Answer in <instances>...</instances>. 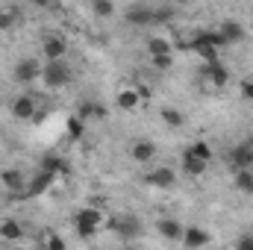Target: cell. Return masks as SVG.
Returning <instances> with one entry per match:
<instances>
[{
    "mask_svg": "<svg viewBox=\"0 0 253 250\" xmlns=\"http://www.w3.org/2000/svg\"><path fill=\"white\" fill-rule=\"evenodd\" d=\"M147 59H150V68L159 71V74L174 68V53H156V56H147Z\"/></svg>",
    "mask_w": 253,
    "mask_h": 250,
    "instance_id": "25",
    "label": "cell"
},
{
    "mask_svg": "<svg viewBox=\"0 0 253 250\" xmlns=\"http://www.w3.org/2000/svg\"><path fill=\"white\" fill-rule=\"evenodd\" d=\"M36 245H39V248H47V250H62L65 239L62 236H56V233H42V236L36 239Z\"/></svg>",
    "mask_w": 253,
    "mask_h": 250,
    "instance_id": "26",
    "label": "cell"
},
{
    "mask_svg": "<svg viewBox=\"0 0 253 250\" xmlns=\"http://www.w3.org/2000/svg\"><path fill=\"white\" fill-rule=\"evenodd\" d=\"M68 56V39L62 33H47L42 39V59L50 62V59H65Z\"/></svg>",
    "mask_w": 253,
    "mask_h": 250,
    "instance_id": "10",
    "label": "cell"
},
{
    "mask_svg": "<svg viewBox=\"0 0 253 250\" xmlns=\"http://www.w3.org/2000/svg\"><path fill=\"white\" fill-rule=\"evenodd\" d=\"M91 12L97 18H112L115 15V3L112 0H91Z\"/></svg>",
    "mask_w": 253,
    "mask_h": 250,
    "instance_id": "27",
    "label": "cell"
},
{
    "mask_svg": "<svg viewBox=\"0 0 253 250\" xmlns=\"http://www.w3.org/2000/svg\"><path fill=\"white\" fill-rule=\"evenodd\" d=\"M147 97H150V94H147L141 85H135V83H121V85L115 88V109H121V112H138Z\"/></svg>",
    "mask_w": 253,
    "mask_h": 250,
    "instance_id": "3",
    "label": "cell"
},
{
    "mask_svg": "<svg viewBox=\"0 0 253 250\" xmlns=\"http://www.w3.org/2000/svg\"><path fill=\"white\" fill-rule=\"evenodd\" d=\"M144 47H147V56H156V53H174V50H177L174 39H168V36H150V39L144 42Z\"/></svg>",
    "mask_w": 253,
    "mask_h": 250,
    "instance_id": "19",
    "label": "cell"
},
{
    "mask_svg": "<svg viewBox=\"0 0 253 250\" xmlns=\"http://www.w3.org/2000/svg\"><path fill=\"white\" fill-rule=\"evenodd\" d=\"M236 248H253V233L242 236V239H236Z\"/></svg>",
    "mask_w": 253,
    "mask_h": 250,
    "instance_id": "32",
    "label": "cell"
},
{
    "mask_svg": "<svg viewBox=\"0 0 253 250\" xmlns=\"http://www.w3.org/2000/svg\"><path fill=\"white\" fill-rule=\"evenodd\" d=\"M183 150H186V153H191V156H197V159H203V162H209V165H212V159H215L212 144H209V141H203V138L191 141L189 147H183Z\"/></svg>",
    "mask_w": 253,
    "mask_h": 250,
    "instance_id": "23",
    "label": "cell"
},
{
    "mask_svg": "<svg viewBox=\"0 0 253 250\" xmlns=\"http://www.w3.org/2000/svg\"><path fill=\"white\" fill-rule=\"evenodd\" d=\"M124 21L129 27H150L153 24V6L144 0H135L124 9Z\"/></svg>",
    "mask_w": 253,
    "mask_h": 250,
    "instance_id": "11",
    "label": "cell"
},
{
    "mask_svg": "<svg viewBox=\"0 0 253 250\" xmlns=\"http://www.w3.org/2000/svg\"><path fill=\"white\" fill-rule=\"evenodd\" d=\"M106 230L115 233V236L124 239V242H132V239L141 236V221H138L135 215H124V212H121V215H109Z\"/></svg>",
    "mask_w": 253,
    "mask_h": 250,
    "instance_id": "5",
    "label": "cell"
},
{
    "mask_svg": "<svg viewBox=\"0 0 253 250\" xmlns=\"http://www.w3.org/2000/svg\"><path fill=\"white\" fill-rule=\"evenodd\" d=\"M42 68H44V62H39L36 56H24V59H18L15 68H12V80L18 85H33V83L42 80Z\"/></svg>",
    "mask_w": 253,
    "mask_h": 250,
    "instance_id": "6",
    "label": "cell"
},
{
    "mask_svg": "<svg viewBox=\"0 0 253 250\" xmlns=\"http://www.w3.org/2000/svg\"><path fill=\"white\" fill-rule=\"evenodd\" d=\"M159 118H162V124L171 126V129H180V126L186 124V115H183V109H177V106H162V109H159Z\"/></svg>",
    "mask_w": 253,
    "mask_h": 250,
    "instance_id": "22",
    "label": "cell"
},
{
    "mask_svg": "<svg viewBox=\"0 0 253 250\" xmlns=\"http://www.w3.org/2000/svg\"><path fill=\"white\" fill-rule=\"evenodd\" d=\"M77 115H80V121H94V118H106V106H103V103H97V100H85V103H80Z\"/></svg>",
    "mask_w": 253,
    "mask_h": 250,
    "instance_id": "20",
    "label": "cell"
},
{
    "mask_svg": "<svg viewBox=\"0 0 253 250\" xmlns=\"http://www.w3.org/2000/svg\"><path fill=\"white\" fill-rule=\"evenodd\" d=\"M0 186L6 188L9 194H24V188H27V174L18 171V168H6V171H0Z\"/></svg>",
    "mask_w": 253,
    "mask_h": 250,
    "instance_id": "17",
    "label": "cell"
},
{
    "mask_svg": "<svg viewBox=\"0 0 253 250\" xmlns=\"http://www.w3.org/2000/svg\"><path fill=\"white\" fill-rule=\"evenodd\" d=\"M233 186L245 194H253V168H239L233 171Z\"/></svg>",
    "mask_w": 253,
    "mask_h": 250,
    "instance_id": "24",
    "label": "cell"
},
{
    "mask_svg": "<svg viewBox=\"0 0 253 250\" xmlns=\"http://www.w3.org/2000/svg\"><path fill=\"white\" fill-rule=\"evenodd\" d=\"M180 168H183V174L191 177V180H197V177H203L206 171H209V162H203V159H197V156H191V153H180Z\"/></svg>",
    "mask_w": 253,
    "mask_h": 250,
    "instance_id": "18",
    "label": "cell"
},
{
    "mask_svg": "<svg viewBox=\"0 0 253 250\" xmlns=\"http://www.w3.org/2000/svg\"><path fill=\"white\" fill-rule=\"evenodd\" d=\"M39 112V97L33 91H21L12 103H9V115L15 121H33V115Z\"/></svg>",
    "mask_w": 253,
    "mask_h": 250,
    "instance_id": "7",
    "label": "cell"
},
{
    "mask_svg": "<svg viewBox=\"0 0 253 250\" xmlns=\"http://www.w3.org/2000/svg\"><path fill=\"white\" fill-rule=\"evenodd\" d=\"M36 9H47V6H53V0H30Z\"/></svg>",
    "mask_w": 253,
    "mask_h": 250,
    "instance_id": "33",
    "label": "cell"
},
{
    "mask_svg": "<svg viewBox=\"0 0 253 250\" xmlns=\"http://www.w3.org/2000/svg\"><path fill=\"white\" fill-rule=\"evenodd\" d=\"M183 227H186V224H180L177 218H159V221L153 224V230H156L165 242H174V245H180V239H183Z\"/></svg>",
    "mask_w": 253,
    "mask_h": 250,
    "instance_id": "16",
    "label": "cell"
},
{
    "mask_svg": "<svg viewBox=\"0 0 253 250\" xmlns=\"http://www.w3.org/2000/svg\"><path fill=\"white\" fill-rule=\"evenodd\" d=\"M197 83H200L203 91L218 94V91H224V88L230 85V71L221 65V59H218V62H203L200 71H197Z\"/></svg>",
    "mask_w": 253,
    "mask_h": 250,
    "instance_id": "2",
    "label": "cell"
},
{
    "mask_svg": "<svg viewBox=\"0 0 253 250\" xmlns=\"http://www.w3.org/2000/svg\"><path fill=\"white\" fill-rule=\"evenodd\" d=\"M239 94H242V100L253 103V77H245V80L239 83Z\"/></svg>",
    "mask_w": 253,
    "mask_h": 250,
    "instance_id": "30",
    "label": "cell"
},
{
    "mask_svg": "<svg viewBox=\"0 0 253 250\" xmlns=\"http://www.w3.org/2000/svg\"><path fill=\"white\" fill-rule=\"evenodd\" d=\"M53 183H56V174H53V171H44V168H42V171H39V174H36L33 180H27L24 197H39V194H44L47 188L53 186Z\"/></svg>",
    "mask_w": 253,
    "mask_h": 250,
    "instance_id": "15",
    "label": "cell"
},
{
    "mask_svg": "<svg viewBox=\"0 0 253 250\" xmlns=\"http://www.w3.org/2000/svg\"><path fill=\"white\" fill-rule=\"evenodd\" d=\"M171 15H174V12H171V6H159V9L153 6V24H168V21H171Z\"/></svg>",
    "mask_w": 253,
    "mask_h": 250,
    "instance_id": "31",
    "label": "cell"
},
{
    "mask_svg": "<svg viewBox=\"0 0 253 250\" xmlns=\"http://www.w3.org/2000/svg\"><path fill=\"white\" fill-rule=\"evenodd\" d=\"M42 168H44V171H53V174L59 177V174L65 171V162L59 159V156H44V159H42Z\"/></svg>",
    "mask_w": 253,
    "mask_h": 250,
    "instance_id": "29",
    "label": "cell"
},
{
    "mask_svg": "<svg viewBox=\"0 0 253 250\" xmlns=\"http://www.w3.org/2000/svg\"><path fill=\"white\" fill-rule=\"evenodd\" d=\"M71 80H74V68L65 59H50L42 68V83L47 88H65V85H71Z\"/></svg>",
    "mask_w": 253,
    "mask_h": 250,
    "instance_id": "4",
    "label": "cell"
},
{
    "mask_svg": "<svg viewBox=\"0 0 253 250\" xmlns=\"http://www.w3.org/2000/svg\"><path fill=\"white\" fill-rule=\"evenodd\" d=\"M177 6H189V3H194V0H174Z\"/></svg>",
    "mask_w": 253,
    "mask_h": 250,
    "instance_id": "34",
    "label": "cell"
},
{
    "mask_svg": "<svg viewBox=\"0 0 253 250\" xmlns=\"http://www.w3.org/2000/svg\"><path fill=\"white\" fill-rule=\"evenodd\" d=\"M180 245L189 248V250L209 248V245H212V236H209L206 227H183V239H180Z\"/></svg>",
    "mask_w": 253,
    "mask_h": 250,
    "instance_id": "13",
    "label": "cell"
},
{
    "mask_svg": "<svg viewBox=\"0 0 253 250\" xmlns=\"http://www.w3.org/2000/svg\"><path fill=\"white\" fill-rule=\"evenodd\" d=\"M126 153H129V159H132L135 165H153L156 156H159V147H156L150 138H135Z\"/></svg>",
    "mask_w": 253,
    "mask_h": 250,
    "instance_id": "9",
    "label": "cell"
},
{
    "mask_svg": "<svg viewBox=\"0 0 253 250\" xmlns=\"http://www.w3.org/2000/svg\"><path fill=\"white\" fill-rule=\"evenodd\" d=\"M227 165H230L233 171H239V168H253V144L251 141L233 144V147L227 150Z\"/></svg>",
    "mask_w": 253,
    "mask_h": 250,
    "instance_id": "12",
    "label": "cell"
},
{
    "mask_svg": "<svg viewBox=\"0 0 253 250\" xmlns=\"http://www.w3.org/2000/svg\"><path fill=\"white\" fill-rule=\"evenodd\" d=\"M141 180H144V186L168 191V188L177 186V171H174L171 165H150V171H147Z\"/></svg>",
    "mask_w": 253,
    "mask_h": 250,
    "instance_id": "8",
    "label": "cell"
},
{
    "mask_svg": "<svg viewBox=\"0 0 253 250\" xmlns=\"http://www.w3.org/2000/svg\"><path fill=\"white\" fill-rule=\"evenodd\" d=\"M18 21H21L18 9H0V30H12V27H18Z\"/></svg>",
    "mask_w": 253,
    "mask_h": 250,
    "instance_id": "28",
    "label": "cell"
},
{
    "mask_svg": "<svg viewBox=\"0 0 253 250\" xmlns=\"http://www.w3.org/2000/svg\"><path fill=\"white\" fill-rule=\"evenodd\" d=\"M215 30L224 36L227 47H230V44H242V42L248 39V30H245V24H239V21H233V18H224V21H221Z\"/></svg>",
    "mask_w": 253,
    "mask_h": 250,
    "instance_id": "14",
    "label": "cell"
},
{
    "mask_svg": "<svg viewBox=\"0 0 253 250\" xmlns=\"http://www.w3.org/2000/svg\"><path fill=\"white\" fill-rule=\"evenodd\" d=\"M106 221H109V215H106V209H103L100 203H83V206L74 212V218H71L74 230H77L83 239H94L100 230H106Z\"/></svg>",
    "mask_w": 253,
    "mask_h": 250,
    "instance_id": "1",
    "label": "cell"
},
{
    "mask_svg": "<svg viewBox=\"0 0 253 250\" xmlns=\"http://www.w3.org/2000/svg\"><path fill=\"white\" fill-rule=\"evenodd\" d=\"M0 239L3 242H21L24 239V227L15 218H3L0 221Z\"/></svg>",
    "mask_w": 253,
    "mask_h": 250,
    "instance_id": "21",
    "label": "cell"
}]
</instances>
